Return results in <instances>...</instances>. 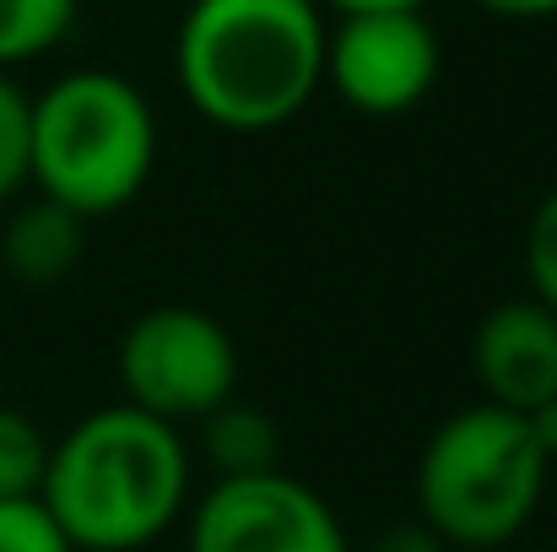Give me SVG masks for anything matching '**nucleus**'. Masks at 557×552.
Wrapping results in <instances>:
<instances>
[{"label":"nucleus","mask_w":557,"mask_h":552,"mask_svg":"<svg viewBox=\"0 0 557 552\" xmlns=\"http://www.w3.org/2000/svg\"><path fill=\"white\" fill-rule=\"evenodd\" d=\"M125 406L152 412L174 428L200 422L238 390V347L222 320L189 304H158L120 336Z\"/></svg>","instance_id":"obj_5"},{"label":"nucleus","mask_w":557,"mask_h":552,"mask_svg":"<svg viewBox=\"0 0 557 552\" xmlns=\"http://www.w3.org/2000/svg\"><path fill=\"white\" fill-rule=\"evenodd\" d=\"M82 0H0V71L49 54L76 27Z\"/></svg>","instance_id":"obj_11"},{"label":"nucleus","mask_w":557,"mask_h":552,"mask_svg":"<svg viewBox=\"0 0 557 552\" xmlns=\"http://www.w3.org/2000/svg\"><path fill=\"white\" fill-rule=\"evenodd\" d=\"M49 466V439L16 406H0V499H38Z\"/></svg>","instance_id":"obj_12"},{"label":"nucleus","mask_w":557,"mask_h":552,"mask_svg":"<svg viewBox=\"0 0 557 552\" xmlns=\"http://www.w3.org/2000/svg\"><path fill=\"white\" fill-rule=\"evenodd\" d=\"M428 0H320V11L352 16V11H422Z\"/></svg>","instance_id":"obj_19"},{"label":"nucleus","mask_w":557,"mask_h":552,"mask_svg":"<svg viewBox=\"0 0 557 552\" xmlns=\"http://www.w3.org/2000/svg\"><path fill=\"white\" fill-rule=\"evenodd\" d=\"M525 428H531V439L542 444V455L557 461V395L553 401H542L536 412H525Z\"/></svg>","instance_id":"obj_18"},{"label":"nucleus","mask_w":557,"mask_h":552,"mask_svg":"<svg viewBox=\"0 0 557 552\" xmlns=\"http://www.w3.org/2000/svg\"><path fill=\"white\" fill-rule=\"evenodd\" d=\"M0 552H76L44 499H0Z\"/></svg>","instance_id":"obj_15"},{"label":"nucleus","mask_w":557,"mask_h":552,"mask_svg":"<svg viewBox=\"0 0 557 552\" xmlns=\"http://www.w3.org/2000/svg\"><path fill=\"white\" fill-rule=\"evenodd\" d=\"M325 82L358 114L417 109L438 82V33L422 11H352L325 33Z\"/></svg>","instance_id":"obj_6"},{"label":"nucleus","mask_w":557,"mask_h":552,"mask_svg":"<svg viewBox=\"0 0 557 552\" xmlns=\"http://www.w3.org/2000/svg\"><path fill=\"white\" fill-rule=\"evenodd\" d=\"M553 461L531 439L520 412L460 406L449 412L417 461V515L449 552L509 548L542 510Z\"/></svg>","instance_id":"obj_4"},{"label":"nucleus","mask_w":557,"mask_h":552,"mask_svg":"<svg viewBox=\"0 0 557 552\" xmlns=\"http://www.w3.org/2000/svg\"><path fill=\"white\" fill-rule=\"evenodd\" d=\"M189 552H352L336 510L298 477L211 482L189 510Z\"/></svg>","instance_id":"obj_7"},{"label":"nucleus","mask_w":557,"mask_h":552,"mask_svg":"<svg viewBox=\"0 0 557 552\" xmlns=\"http://www.w3.org/2000/svg\"><path fill=\"white\" fill-rule=\"evenodd\" d=\"M195 428H200V461L211 466V482L287 471L282 466V428L265 406H249L233 395L216 412H206Z\"/></svg>","instance_id":"obj_10"},{"label":"nucleus","mask_w":557,"mask_h":552,"mask_svg":"<svg viewBox=\"0 0 557 552\" xmlns=\"http://www.w3.org/2000/svg\"><path fill=\"white\" fill-rule=\"evenodd\" d=\"M27 131H33V98L0 71V200H11L27 184Z\"/></svg>","instance_id":"obj_13"},{"label":"nucleus","mask_w":557,"mask_h":552,"mask_svg":"<svg viewBox=\"0 0 557 552\" xmlns=\"http://www.w3.org/2000/svg\"><path fill=\"white\" fill-rule=\"evenodd\" d=\"M482 11L493 16H509V22H542V16H557V0H476Z\"/></svg>","instance_id":"obj_17"},{"label":"nucleus","mask_w":557,"mask_h":552,"mask_svg":"<svg viewBox=\"0 0 557 552\" xmlns=\"http://www.w3.org/2000/svg\"><path fill=\"white\" fill-rule=\"evenodd\" d=\"M373 552H449L428 526H395V531H384L379 537V548Z\"/></svg>","instance_id":"obj_16"},{"label":"nucleus","mask_w":557,"mask_h":552,"mask_svg":"<svg viewBox=\"0 0 557 552\" xmlns=\"http://www.w3.org/2000/svg\"><path fill=\"white\" fill-rule=\"evenodd\" d=\"M471 368L487 406L536 412L557 395V315L536 298H504L471 336Z\"/></svg>","instance_id":"obj_8"},{"label":"nucleus","mask_w":557,"mask_h":552,"mask_svg":"<svg viewBox=\"0 0 557 552\" xmlns=\"http://www.w3.org/2000/svg\"><path fill=\"white\" fill-rule=\"evenodd\" d=\"M87 249V222L76 211H65L60 200H22L5 228H0V266L5 277H16L22 287H54L82 266Z\"/></svg>","instance_id":"obj_9"},{"label":"nucleus","mask_w":557,"mask_h":552,"mask_svg":"<svg viewBox=\"0 0 557 552\" xmlns=\"http://www.w3.org/2000/svg\"><path fill=\"white\" fill-rule=\"evenodd\" d=\"M498 552H504V548H498Z\"/></svg>","instance_id":"obj_20"},{"label":"nucleus","mask_w":557,"mask_h":552,"mask_svg":"<svg viewBox=\"0 0 557 552\" xmlns=\"http://www.w3.org/2000/svg\"><path fill=\"white\" fill-rule=\"evenodd\" d=\"M158 169V120L136 82L71 71L33 98L27 184L82 222L125 211Z\"/></svg>","instance_id":"obj_3"},{"label":"nucleus","mask_w":557,"mask_h":552,"mask_svg":"<svg viewBox=\"0 0 557 552\" xmlns=\"http://www.w3.org/2000/svg\"><path fill=\"white\" fill-rule=\"evenodd\" d=\"M525 282L531 298L557 315V189H547L525 222Z\"/></svg>","instance_id":"obj_14"},{"label":"nucleus","mask_w":557,"mask_h":552,"mask_svg":"<svg viewBox=\"0 0 557 552\" xmlns=\"http://www.w3.org/2000/svg\"><path fill=\"white\" fill-rule=\"evenodd\" d=\"M189 477L185 428L120 401L49 444L38 499L76 552H136L185 515Z\"/></svg>","instance_id":"obj_2"},{"label":"nucleus","mask_w":557,"mask_h":552,"mask_svg":"<svg viewBox=\"0 0 557 552\" xmlns=\"http://www.w3.org/2000/svg\"><path fill=\"white\" fill-rule=\"evenodd\" d=\"M320 0H189L174 38L185 103L216 131H282L325 87Z\"/></svg>","instance_id":"obj_1"}]
</instances>
